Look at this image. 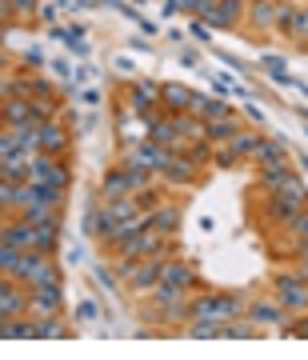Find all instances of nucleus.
Listing matches in <instances>:
<instances>
[{"instance_id": "412c9836", "label": "nucleus", "mask_w": 308, "mask_h": 360, "mask_svg": "<svg viewBox=\"0 0 308 360\" xmlns=\"http://www.w3.org/2000/svg\"><path fill=\"white\" fill-rule=\"evenodd\" d=\"M257 144H260V132H252V129H240L236 136H232L224 148H229V156L232 160H252V153H257Z\"/></svg>"}, {"instance_id": "f8f14e48", "label": "nucleus", "mask_w": 308, "mask_h": 360, "mask_svg": "<svg viewBox=\"0 0 308 360\" xmlns=\"http://www.w3.org/2000/svg\"><path fill=\"white\" fill-rule=\"evenodd\" d=\"M56 248H60V217L32 224V236H28V252H56Z\"/></svg>"}, {"instance_id": "473e14b6", "label": "nucleus", "mask_w": 308, "mask_h": 360, "mask_svg": "<svg viewBox=\"0 0 308 360\" xmlns=\"http://www.w3.org/2000/svg\"><path fill=\"white\" fill-rule=\"evenodd\" d=\"M77 321H101V309H96L92 300H80L77 304Z\"/></svg>"}, {"instance_id": "9d476101", "label": "nucleus", "mask_w": 308, "mask_h": 360, "mask_svg": "<svg viewBox=\"0 0 308 360\" xmlns=\"http://www.w3.org/2000/svg\"><path fill=\"white\" fill-rule=\"evenodd\" d=\"M248 13V0H217V8L205 16L208 28H236Z\"/></svg>"}, {"instance_id": "5701e85b", "label": "nucleus", "mask_w": 308, "mask_h": 360, "mask_svg": "<svg viewBox=\"0 0 308 360\" xmlns=\"http://www.w3.org/2000/svg\"><path fill=\"white\" fill-rule=\"evenodd\" d=\"M296 16H300V4L296 0H281V13H276V32L281 37H296Z\"/></svg>"}, {"instance_id": "c85d7f7f", "label": "nucleus", "mask_w": 308, "mask_h": 360, "mask_svg": "<svg viewBox=\"0 0 308 360\" xmlns=\"http://www.w3.org/2000/svg\"><path fill=\"white\" fill-rule=\"evenodd\" d=\"M212 8H217V0H184V4H180V13L196 16V20H200V16H208Z\"/></svg>"}, {"instance_id": "6e6552de", "label": "nucleus", "mask_w": 308, "mask_h": 360, "mask_svg": "<svg viewBox=\"0 0 308 360\" xmlns=\"http://www.w3.org/2000/svg\"><path fill=\"white\" fill-rule=\"evenodd\" d=\"M65 312V284L32 288V316H60Z\"/></svg>"}, {"instance_id": "20e7f679", "label": "nucleus", "mask_w": 308, "mask_h": 360, "mask_svg": "<svg viewBox=\"0 0 308 360\" xmlns=\"http://www.w3.org/2000/svg\"><path fill=\"white\" fill-rule=\"evenodd\" d=\"M272 296H276L293 316L308 312V281L300 276V272H281V276L272 281Z\"/></svg>"}, {"instance_id": "7c9ffc66", "label": "nucleus", "mask_w": 308, "mask_h": 360, "mask_svg": "<svg viewBox=\"0 0 308 360\" xmlns=\"http://www.w3.org/2000/svg\"><path fill=\"white\" fill-rule=\"evenodd\" d=\"M288 236H293L296 245H300V240H308V208L293 220V224H288Z\"/></svg>"}, {"instance_id": "dca6fc26", "label": "nucleus", "mask_w": 308, "mask_h": 360, "mask_svg": "<svg viewBox=\"0 0 308 360\" xmlns=\"http://www.w3.org/2000/svg\"><path fill=\"white\" fill-rule=\"evenodd\" d=\"M193 101H196V92H188L184 84H165V92H160V104H165V112H172V116L193 112Z\"/></svg>"}, {"instance_id": "cd10ccee", "label": "nucleus", "mask_w": 308, "mask_h": 360, "mask_svg": "<svg viewBox=\"0 0 308 360\" xmlns=\"http://www.w3.org/2000/svg\"><path fill=\"white\" fill-rule=\"evenodd\" d=\"M184 333L193 336V340H217V336H224V328H220V324H212V321H193Z\"/></svg>"}, {"instance_id": "393cba45", "label": "nucleus", "mask_w": 308, "mask_h": 360, "mask_svg": "<svg viewBox=\"0 0 308 360\" xmlns=\"http://www.w3.org/2000/svg\"><path fill=\"white\" fill-rule=\"evenodd\" d=\"M25 248H16V245H0V272L4 276H16L20 272V264H25Z\"/></svg>"}, {"instance_id": "2f4dec72", "label": "nucleus", "mask_w": 308, "mask_h": 360, "mask_svg": "<svg viewBox=\"0 0 308 360\" xmlns=\"http://www.w3.org/2000/svg\"><path fill=\"white\" fill-rule=\"evenodd\" d=\"M284 336H300V340H308V312H300V321L296 324H284Z\"/></svg>"}, {"instance_id": "e433bc0d", "label": "nucleus", "mask_w": 308, "mask_h": 360, "mask_svg": "<svg viewBox=\"0 0 308 360\" xmlns=\"http://www.w3.org/2000/svg\"><path fill=\"white\" fill-rule=\"evenodd\" d=\"M296 44H300V49H304V52H308V32H304V37H300V40H296Z\"/></svg>"}, {"instance_id": "1a4fd4ad", "label": "nucleus", "mask_w": 308, "mask_h": 360, "mask_svg": "<svg viewBox=\"0 0 308 360\" xmlns=\"http://www.w3.org/2000/svg\"><path fill=\"white\" fill-rule=\"evenodd\" d=\"M160 180H165V184H172V188L196 184V180H200V165H196L193 156H172V160H168V168L160 172Z\"/></svg>"}, {"instance_id": "bb28decb", "label": "nucleus", "mask_w": 308, "mask_h": 360, "mask_svg": "<svg viewBox=\"0 0 308 360\" xmlns=\"http://www.w3.org/2000/svg\"><path fill=\"white\" fill-rule=\"evenodd\" d=\"M136 205H141V212H156V208L165 205V188H160V184L141 188V193H136Z\"/></svg>"}, {"instance_id": "39448f33", "label": "nucleus", "mask_w": 308, "mask_h": 360, "mask_svg": "<svg viewBox=\"0 0 308 360\" xmlns=\"http://www.w3.org/2000/svg\"><path fill=\"white\" fill-rule=\"evenodd\" d=\"M37 148L44 156H68V148H72V129H65L60 120H44L37 129Z\"/></svg>"}, {"instance_id": "4468645a", "label": "nucleus", "mask_w": 308, "mask_h": 360, "mask_svg": "<svg viewBox=\"0 0 308 360\" xmlns=\"http://www.w3.org/2000/svg\"><path fill=\"white\" fill-rule=\"evenodd\" d=\"M160 92H165V84H156V80H136L129 89V104H132V112H141L148 116L160 104Z\"/></svg>"}, {"instance_id": "a211bd4d", "label": "nucleus", "mask_w": 308, "mask_h": 360, "mask_svg": "<svg viewBox=\"0 0 308 360\" xmlns=\"http://www.w3.org/2000/svg\"><path fill=\"white\" fill-rule=\"evenodd\" d=\"M248 165H257V168H281V165H288V153H284L276 141H264V136H260L257 153H252V160H248Z\"/></svg>"}, {"instance_id": "6ab92c4d", "label": "nucleus", "mask_w": 308, "mask_h": 360, "mask_svg": "<svg viewBox=\"0 0 308 360\" xmlns=\"http://www.w3.org/2000/svg\"><path fill=\"white\" fill-rule=\"evenodd\" d=\"M240 129H244V120L232 112V116H224V120H208V124H205V136H208L212 144H229Z\"/></svg>"}, {"instance_id": "423d86ee", "label": "nucleus", "mask_w": 308, "mask_h": 360, "mask_svg": "<svg viewBox=\"0 0 308 360\" xmlns=\"http://www.w3.org/2000/svg\"><path fill=\"white\" fill-rule=\"evenodd\" d=\"M160 284H165V288H177V292H200V281H196V269L188 264V260H177V257H168V264H165V276H160Z\"/></svg>"}, {"instance_id": "7ed1b4c3", "label": "nucleus", "mask_w": 308, "mask_h": 360, "mask_svg": "<svg viewBox=\"0 0 308 360\" xmlns=\"http://www.w3.org/2000/svg\"><path fill=\"white\" fill-rule=\"evenodd\" d=\"M13 281H20L25 288H44V284H65V276H60V269H56L52 252H28Z\"/></svg>"}, {"instance_id": "ddd939ff", "label": "nucleus", "mask_w": 308, "mask_h": 360, "mask_svg": "<svg viewBox=\"0 0 308 360\" xmlns=\"http://www.w3.org/2000/svg\"><path fill=\"white\" fill-rule=\"evenodd\" d=\"M101 196H104V200H124V196H136L129 168H124V165L108 168V172H104V180H101Z\"/></svg>"}, {"instance_id": "f704fd0d", "label": "nucleus", "mask_w": 308, "mask_h": 360, "mask_svg": "<svg viewBox=\"0 0 308 360\" xmlns=\"http://www.w3.org/2000/svg\"><path fill=\"white\" fill-rule=\"evenodd\" d=\"M308 32V8H300V16H296V40Z\"/></svg>"}, {"instance_id": "c9c22d12", "label": "nucleus", "mask_w": 308, "mask_h": 360, "mask_svg": "<svg viewBox=\"0 0 308 360\" xmlns=\"http://www.w3.org/2000/svg\"><path fill=\"white\" fill-rule=\"evenodd\" d=\"M180 4H184V0H165V13H168V16L180 13Z\"/></svg>"}, {"instance_id": "f03ea898", "label": "nucleus", "mask_w": 308, "mask_h": 360, "mask_svg": "<svg viewBox=\"0 0 308 360\" xmlns=\"http://www.w3.org/2000/svg\"><path fill=\"white\" fill-rule=\"evenodd\" d=\"M28 180H32V184H44V188H60V193H68V184H72V168L65 165V156L37 153L32 156V165H28Z\"/></svg>"}, {"instance_id": "b1692460", "label": "nucleus", "mask_w": 308, "mask_h": 360, "mask_svg": "<svg viewBox=\"0 0 308 360\" xmlns=\"http://www.w3.org/2000/svg\"><path fill=\"white\" fill-rule=\"evenodd\" d=\"M276 193H281L284 200H293V205L308 208V184H304V180H300V176H296V172H293V176H288V180H284V184H281V188H276Z\"/></svg>"}, {"instance_id": "f257e3e1", "label": "nucleus", "mask_w": 308, "mask_h": 360, "mask_svg": "<svg viewBox=\"0 0 308 360\" xmlns=\"http://www.w3.org/2000/svg\"><path fill=\"white\" fill-rule=\"evenodd\" d=\"M244 296L240 292H193V312L188 321H212V324H232L244 316Z\"/></svg>"}, {"instance_id": "72a5a7b5", "label": "nucleus", "mask_w": 308, "mask_h": 360, "mask_svg": "<svg viewBox=\"0 0 308 360\" xmlns=\"http://www.w3.org/2000/svg\"><path fill=\"white\" fill-rule=\"evenodd\" d=\"M296 272L308 281V240H300V248H296Z\"/></svg>"}, {"instance_id": "f3484780", "label": "nucleus", "mask_w": 308, "mask_h": 360, "mask_svg": "<svg viewBox=\"0 0 308 360\" xmlns=\"http://www.w3.org/2000/svg\"><path fill=\"white\" fill-rule=\"evenodd\" d=\"M148 220H153V229H156V232H165V236H177V232H180V220H184V208H180V205H168V200H165V205L156 208V212H148Z\"/></svg>"}, {"instance_id": "c756f323", "label": "nucleus", "mask_w": 308, "mask_h": 360, "mask_svg": "<svg viewBox=\"0 0 308 360\" xmlns=\"http://www.w3.org/2000/svg\"><path fill=\"white\" fill-rule=\"evenodd\" d=\"M32 8H37V0H4V20L13 13H20V16H32Z\"/></svg>"}, {"instance_id": "2eb2a0df", "label": "nucleus", "mask_w": 308, "mask_h": 360, "mask_svg": "<svg viewBox=\"0 0 308 360\" xmlns=\"http://www.w3.org/2000/svg\"><path fill=\"white\" fill-rule=\"evenodd\" d=\"M4 124L8 129H20V124H37V108L28 96H8L4 101Z\"/></svg>"}, {"instance_id": "a878e982", "label": "nucleus", "mask_w": 308, "mask_h": 360, "mask_svg": "<svg viewBox=\"0 0 308 360\" xmlns=\"http://www.w3.org/2000/svg\"><path fill=\"white\" fill-rule=\"evenodd\" d=\"M288 176H293V168H288V165H281V168H260V188H264V193H276V188H281Z\"/></svg>"}, {"instance_id": "aec40b11", "label": "nucleus", "mask_w": 308, "mask_h": 360, "mask_svg": "<svg viewBox=\"0 0 308 360\" xmlns=\"http://www.w3.org/2000/svg\"><path fill=\"white\" fill-rule=\"evenodd\" d=\"M193 116H200V120H224V116H232V104L229 101H217V96H196L193 101Z\"/></svg>"}, {"instance_id": "4be33fe9", "label": "nucleus", "mask_w": 308, "mask_h": 360, "mask_svg": "<svg viewBox=\"0 0 308 360\" xmlns=\"http://www.w3.org/2000/svg\"><path fill=\"white\" fill-rule=\"evenodd\" d=\"M65 321V312L60 316H37V340H65V336H72V328Z\"/></svg>"}, {"instance_id": "0eeeda50", "label": "nucleus", "mask_w": 308, "mask_h": 360, "mask_svg": "<svg viewBox=\"0 0 308 360\" xmlns=\"http://www.w3.org/2000/svg\"><path fill=\"white\" fill-rule=\"evenodd\" d=\"M244 316H248V321L257 324V328H269V324H281V321H288V316H293V312L284 309L281 300H276V296H257V300H252V304H248V312H244Z\"/></svg>"}, {"instance_id": "9b49d317", "label": "nucleus", "mask_w": 308, "mask_h": 360, "mask_svg": "<svg viewBox=\"0 0 308 360\" xmlns=\"http://www.w3.org/2000/svg\"><path fill=\"white\" fill-rule=\"evenodd\" d=\"M276 13H281V0H248L244 20H248L252 32H272L276 28Z\"/></svg>"}]
</instances>
